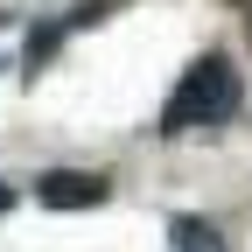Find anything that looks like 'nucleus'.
Here are the masks:
<instances>
[{"label": "nucleus", "instance_id": "4", "mask_svg": "<svg viewBox=\"0 0 252 252\" xmlns=\"http://www.w3.org/2000/svg\"><path fill=\"white\" fill-rule=\"evenodd\" d=\"M56 42H63V21H42V28H35V35H28V49H21V70H28V77H35V70H42V56H49Z\"/></svg>", "mask_w": 252, "mask_h": 252}, {"label": "nucleus", "instance_id": "3", "mask_svg": "<svg viewBox=\"0 0 252 252\" xmlns=\"http://www.w3.org/2000/svg\"><path fill=\"white\" fill-rule=\"evenodd\" d=\"M168 238H175V252H231L210 217H168Z\"/></svg>", "mask_w": 252, "mask_h": 252}, {"label": "nucleus", "instance_id": "2", "mask_svg": "<svg viewBox=\"0 0 252 252\" xmlns=\"http://www.w3.org/2000/svg\"><path fill=\"white\" fill-rule=\"evenodd\" d=\"M35 196L49 210H91V203H105V175H84V168H49L35 182Z\"/></svg>", "mask_w": 252, "mask_h": 252}, {"label": "nucleus", "instance_id": "5", "mask_svg": "<svg viewBox=\"0 0 252 252\" xmlns=\"http://www.w3.org/2000/svg\"><path fill=\"white\" fill-rule=\"evenodd\" d=\"M7 203H14V189H7V182H0V210H7Z\"/></svg>", "mask_w": 252, "mask_h": 252}, {"label": "nucleus", "instance_id": "1", "mask_svg": "<svg viewBox=\"0 0 252 252\" xmlns=\"http://www.w3.org/2000/svg\"><path fill=\"white\" fill-rule=\"evenodd\" d=\"M238 105H245V77H238V63L210 49V56L189 63L182 84L168 91V105H161V133H203V126H224Z\"/></svg>", "mask_w": 252, "mask_h": 252}]
</instances>
